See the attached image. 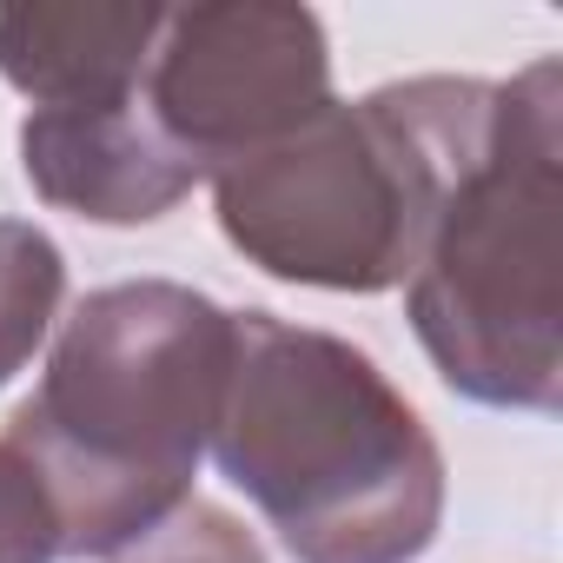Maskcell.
<instances>
[{
	"instance_id": "cell-1",
	"label": "cell",
	"mask_w": 563,
	"mask_h": 563,
	"mask_svg": "<svg viewBox=\"0 0 563 563\" xmlns=\"http://www.w3.org/2000/svg\"><path fill=\"white\" fill-rule=\"evenodd\" d=\"M212 457L292 563H418L444 523V451L339 332L232 312Z\"/></svg>"
},
{
	"instance_id": "cell-2",
	"label": "cell",
	"mask_w": 563,
	"mask_h": 563,
	"mask_svg": "<svg viewBox=\"0 0 563 563\" xmlns=\"http://www.w3.org/2000/svg\"><path fill=\"white\" fill-rule=\"evenodd\" d=\"M232 365V312L179 278L87 292L47 352L8 444L41 471L60 556H113L192 497Z\"/></svg>"
},
{
	"instance_id": "cell-3",
	"label": "cell",
	"mask_w": 563,
	"mask_h": 563,
	"mask_svg": "<svg viewBox=\"0 0 563 563\" xmlns=\"http://www.w3.org/2000/svg\"><path fill=\"white\" fill-rule=\"evenodd\" d=\"M563 67L556 54L497 80L477 146L457 159L418 265L405 319L438 378L484 411L563 405Z\"/></svg>"
},
{
	"instance_id": "cell-4",
	"label": "cell",
	"mask_w": 563,
	"mask_h": 563,
	"mask_svg": "<svg viewBox=\"0 0 563 563\" xmlns=\"http://www.w3.org/2000/svg\"><path fill=\"white\" fill-rule=\"evenodd\" d=\"M497 80L418 74L319 107L299 133L212 173L225 245L265 278L319 292H391L490 120Z\"/></svg>"
},
{
	"instance_id": "cell-5",
	"label": "cell",
	"mask_w": 563,
	"mask_h": 563,
	"mask_svg": "<svg viewBox=\"0 0 563 563\" xmlns=\"http://www.w3.org/2000/svg\"><path fill=\"white\" fill-rule=\"evenodd\" d=\"M140 107L159 140L212 179L219 166L299 133L332 107V41L312 8L212 0L159 21L140 74Z\"/></svg>"
},
{
	"instance_id": "cell-6",
	"label": "cell",
	"mask_w": 563,
	"mask_h": 563,
	"mask_svg": "<svg viewBox=\"0 0 563 563\" xmlns=\"http://www.w3.org/2000/svg\"><path fill=\"white\" fill-rule=\"evenodd\" d=\"M21 173L47 206L93 219V225H153L199 186V166H186L159 140L140 93L113 100V107L27 113L21 120Z\"/></svg>"
},
{
	"instance_id": "cell-7",
	"label": "cell",
	"mask_w": 563,
	"mask_h": 563,
	"mask_svg": "<svg viewBox=\"0 0 563 563\" xmlns=\"http://www.w3.org/2000/svg\"><path fill=\"white\" fill-rule=\"evenodd\" d=\"M166 8H0V80L41 107H113L140 93Z\"/></svg>"
},
{
	"instance_id": "cell-8",
	"label": "cell",
	"mask_w": 563,
	"mask_h": 563,
	"mask_svg": "<svg viewBox=\"0 0 563 563\" xmlns=\"http://www.w3.org/2000/svg\"><path fill=\"white\" fill-rule=\"evenodd\" d=\"M60 306H67V252L27 219H0V385L41 358L47 332L60 325Z\"/></svg>"
},
{
	"instance_id": "cell-9",
	"label": "cell",
	"mask_w": 563,
	"mask_h": 563,
	"mask_svg": "<svg viewBox=\"0 0 563 563\" xmlns=\"http://www.w3.org/2000/svg\"><path fill=\"white\" fill-rule=\"evenodd\" d=\"M107 563H265V550L225 504L192 490L179 510H166L146 537H133Z\"/></svg>"
},
{
	"instance_id": "cell-10",
	"label": "cell",
	"mask_w": 563,
	"mask_h": 563,
	"mask_svg": "<svg viewBox=\"0 0 563 563\" xmlns=\"http://www.w3.org/2000/svg\"><path fill=\"white\" fill-rule=\"evenodd\" d=\"M0 563H60L54 497L8 438H0Z\"/></svg>"
}]
</instances>
